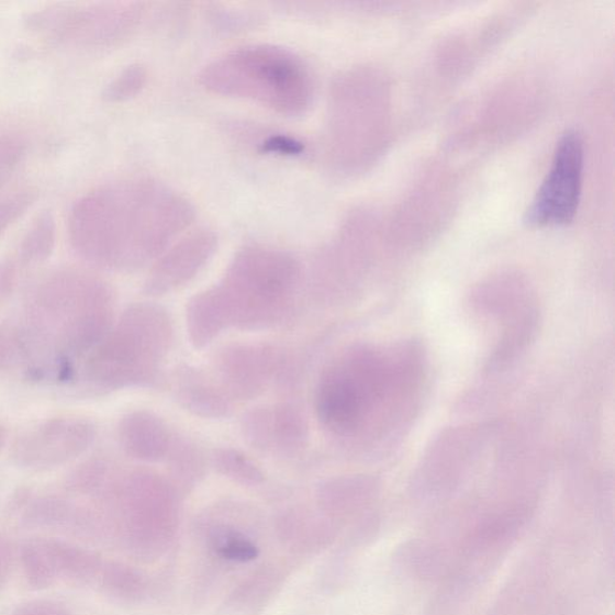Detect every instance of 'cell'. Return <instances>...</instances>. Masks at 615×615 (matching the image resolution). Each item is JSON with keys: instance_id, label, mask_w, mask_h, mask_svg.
Returning <instances> with one entry per match:
<instances>
[{"instance_id": "cell-1", "label": "cell", "mask_w": 615, "mask_h": 615, "mask_svg": "<svg viewBox=\"0 0 615 615\" xmlns=\"http://www.w3.org/2000/svg\"><path fill=\"white\" fill-rule=\"evenodd\" d=\"M194 217V208L172 188L150 178H130L77 201L69 215V238L89 264L134 269L170 246Z\"/></svg>"}, {"instance_id": "cell-2", "label": "cell", "mask_w": 615, "mask_h": 615, "mask_svg": "<svg viewBox=\"0 0 615 615\" xmlns=\"http://www.w3.org/2000/svg\"><path fill=\"white\" fill-rule=\"evenodd\" d=\"M417 361L407 351L353 353L320 384V420L337 434H351L376 416L391 414L415 392L421 376Z\"/></svg>"}, {"instance_id": "cell-3", "label": "cell", "mask_w": 615, "mask_h": 615, "mask_svg": "<svg viewBox=\"0 0 615 615\" xmlns=\"http://www.w3.org/2000/svg\"><path fill=\"white\" fill-rule=\"evenodd\" d=\"M199 83L211 93L250 100L288 118L310 110L315 93L304 60L269 44L230 51L201 70Z\"/></svg>"}, {"instance_id": "cell-4", "label": "cell", "mask_w": 615, "mask_h": 615, "mask_svg": "<svg viewBox=\"0 0 615 615\" xmlns=\"http://www.w3.org/2000/svg\"><path fill=\"white\" fill-rule=\"evenodd\" d=\"M113 294L105 281L60 271L36 288L30 305L34 338L63 357L92 353L112 327Z\"/></svg>"}, {"instance_id": "cell-5", "label": "cell", "mask_w": 615, "mask_h": 615, "mask_svg": "<svg viewBox=\"0 0 615 615\" xmlns=\"http://www.w3.org/2000/svg\"><path fill=\"white\" fill-rule=\"evenodd\" d=\"M170 324L160 311L136 305L126 311L118 327L87 355L86 377L101 390H118L147 381L154 358L170 342Z\"/></svg>"}, {"instance_id": "cell-6", "label": "cell", "mask_w": 615, "mask_h": 615, "mask_svg": "<svg viewBox=\"0 0 615 615\" xmlns=\"http://www.w3.org/2000/svg\"><path fill=\"white\" fill-rule=\"evenodd\" d=\"M300 273V264L288 253L262 246L242 249L221 289L230 318L237 308L246 312V323L266 322L297 287Z\"/></svg>"}, {"instance_id": "cell-7", "label": "cell", "mask_w": 615, "mask_h": 615, "mask_svg": "<svg viewBox=\"0 0 615 615\" xmlns=\"http://www.w3.org/2000/svg\"><path fill=\"white\" fill-rule=\"evenodd\" d=\"M141 3L56 5L33 12L27 27L49 41L80 48H109L132 37L144 22Z\"/></svg>"}, {"instance_id": "cell-8", "label": "cell", "mask_w": 615, "mask_h": 615, "mask_svg": "<svg viewBox=\"0 0 615 615\" xmlns=\"http://www.w3.org/2000/svg\"><path fill=\"white\" fill-rule=\"evenodd\" d=\"M584 169V146L580 133L560 138L552 166L537 190L524 221L530 226L567 225L579 210Z\"/></svg>"}, {"instance_id": "cell-9", "label": "cell", "mask_w": 615, "mask_h": 615, "mask_svg": "<svg viewBox=\"0 0 615 615\" xmlns=\"http://www.w3.org/2000/svg\"><path fill=\"white\" fill-rule=\"evenodd\" d=\"M97 438V427L83 417H57L24 432L12 444L11 458L22 468L46 470L81 457Z\"/></svg>"}, {"instance_id": "cell-10", "label": "cell", "mask_w": 615, "mask_h": 615, "mask_svg": "<svg viewBox=\"0 0 615 615\" xmlns=\"http://www.w3.org/2000/svg\"><path fill=\"white\" fill-rule=\"evenodd\" d=\"M213 231L201 228L172 246L153 268L148 290L166 292L187 283L212 258L216 249Z\"/></svg>"}, {"instance_id": "cell-11", "label": "cell", "mask_w": 615, "mask_h": 615, "mask_svg": "<svg viewBox=\"0 0 615 615\" xmlns=\"http://www.w3.org/2000/svg\"><path fill=\"white\" fill-rule=\"evenodd\" d=\"M120 441L133 458L158 460L168 451L169 435L156 417L133 413L120 423Z\"/></svg>"}, {"instance_id": "cell-12", "label": "cell", "mask_w": 615, "mask_h": 615, "mask_svg": "<svg viewBox=\"0 0 615 615\" xmlns=\"http://www.w3.org/2000/svg\"><path fill=\"white\" fill-rule=\"evenodd\" d=\"M228 318L227 308L220 290L200 294L189 306L192 339L198 345L209 343Z\"/></svg>"}, {"instance_id": "cell-13", "label": "cell", "mask_w": 615, "mask_h": 615, "mask_svg": "<svg viewBox=\"0 0 615 615\" xmlns=\"http://www.w3.org/2000/svg\"><path fill=\"white\" fill-rule=\"evenodd\" d=\"M57 226L55 216L44 212L36 216L20 247V258L24 264H42L49 259L56 247Z\"/></svg>"}, {"instance_id": "cell-14", "label": "cell", "mask_w": 615, "mask_h": 615, "mask_svg": "<svg viewBox=\"0 0 615 615\" xmlns=\"http://www.w3.org/2000/svg\"><path fill=\"white\" fill-rule=\"evenodd\" d=\"M209 538L216 555L228 561L249 562L259 557L258 546L234 527L217 525L210 530Z\"/></svg>"}, {"instance_id": "cell-15", "label": "cell", "mask_w": 615, "mask_h": 615, "mask_svg": "<svg viewBox=\"0 0 615 615\" xmlns=\"http://www.w3.org/2000/svg\"><path fill=\"white\" fill-rule=\"evenodd\" d=\"M148 69L144 64L135 63L126 67L118 77L105 88V101L111 104H120V102L130 101L144 91L148 82Z\"/></svg>"}, {"instance_id": "cell-16", "label": "cell", "mask_w": 615, "mask_h": 615, "mask_svg": "<svg viewBox=\"0 0 615 615\" xmlns=\"http://www.w3.org/2000/svg\"><path fill=\"white\" fill-rule=\"evenodd\" d=\"M214 465L225 477L243 484H259L264 480L262 472L245 455L234 450L214 452Z\"/></svg>"}, {"instance_id": "cell-17", "label": "cell", "mask_w": 615, "mask_h": 615, "mask_svg": "<svg viewBox=\"0 0 615 615\" xmlns=\"http://www.w3.org/2000/svg\"><path fill=\"white\" fill-rule=\"evenodd\" d=\"M105 585L115 597L135 601L144 595L145 582L135 570L124 566H112L105 574Z\"/></svg>"}, {"instance_id": "cell-18", "label": "cell", "mask_w": 615, "mask_h": 615, "mask_svg": "<svg viewBox=\"0 0 615 615\" xmlns=\"http://www.w3.org/2000/svg\"><path fill=\"white\" fill-rule=\"evenodd\" d=\"M36 195L37 192L33 188H22L0 197V238L32 208Z\"/></svg>"}, {"instance_id": "cell-19", "label": "cell", "mask_w": 615, "mask_h": 615, "mask_svg": "<svg viewBox=\"0 0 615 615\" xmlns=\"http://www.w3.org/2000/svg\"><path fill=\"white\" fill-rule=\"evenodd\" d=\"M185 405L202 416H224L227 414L228 405L222 396L210 389L194 387L187 389L182 394Z\"/></svg>"}, {"instance_id": "cell-20", "label": "cell", "mask_w": 615, "mask_h": 615, "mask_svg": "<svg viewBox=\"0 0 615 615\" xmlns=\"http://www.w3.org/2000/svg\"><path fill=\"white\" fill-rule=\"evenodd\" d=\"M27 144L18 135H0V188L15 172L25 157Z\"/></svg>"}, {"instance_id": "cell-21", "label": "cell", "mask_w": 615, "mask_h": 615, "mask_svg": "<svg viewBox=\"0 0 615 615\" xmlns=\"http://www.w3.org/2000/svg\"><path fill=\"white\" fill-rule=\"evenodd\" d=\"M27 353V339L15 331L0 327V371L10 369Z\"/></svg>"}, {"instance_id": "cell-22", "label": "cell", "mask_w": 615, "mask_h": 615, "mask_svg": "<svg viewBox=\"0 0 615 615\" xmlns=\"http://www.w3.org/2000/svg\"><path fill=\"white\" fill-rule=\"evenodd\" d=\"M104 476L105 466L99 460H89L71 473L69 485L75 491L89 492L99 485Z\"/></svg>"}, {"instance_id": "cell-23", "label": "cell", "mask_w": 615, "mask_h": 615, "mask_svg": "<svg viewBox=\"0 0 615 615\" xmlns=\"http://www.w3.org/2000/svg\"><path fill=\"white\" fill-rule=\"evenodd\" d=\"M18 272L14 262L0 265V308H2L16 286Z\"/></svg>"}, {"instance_id": "cell-24", "label": "cell", "mask_w": 615, "mask_h": 615, "mask_svg": "<svg viewBox=\"0 0 615 615\" xmlns=\"http://www.w3.org/2000/svg\"><path fill=\"white\" fill-rule=\"evenodd\" d=\"M8 443V431L3 423H0V452L4 450Z\"/></svg>"}]
</instances>
